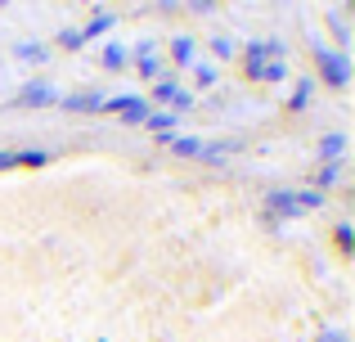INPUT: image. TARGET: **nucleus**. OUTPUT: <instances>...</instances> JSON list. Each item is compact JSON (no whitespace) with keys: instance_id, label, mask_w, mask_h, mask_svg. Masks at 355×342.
Instances as JSON below:
<instances>
[{"instance_id":"17","label":"nucleus","mask_w":355,"mask_h":342,"mask_svg":"<svg viewBox=\"0 0 355 342\" xmlns=\"http://www.w3.org/2000/svg\"><path fill=\"white\" fill-rule=\"evenodd\" d=\"M81 41H86V36H81V32H63V36H59V45H68V50H77Z\"/></svg>"},{"instance_id":"20","label":"nucleus","mask_w":355,"mask_h":342,"mask_svg":"<svg viewBox=\"0 0 355 342\" xmlns=\"http://www.w3.org/2000/svg\"><path fill=\"white\" fill-rule=\"evenodd\" d=\"M320 342H347V334H324Z\"/></svg>"},{"instance_id":"3","label":"nucleus","mask_w":355,"mask_h":342,"mask_svg":"<svg viewBox=\"0 0 355 342\" xmlns=\"http://www.w3.org/2000/svg\"><path fill=\"white\" fill-rule=\"evenodd\" d=\"M18 104H32V108H41V104H54V90H50V86H27Z\"/></svg>"},{"instance_id":"7","label":"nucleus","mask_w":355,"mask_h":342,"mask_svg":"<svg viewBox=\"0 0 355 342\" xmlns=\"http://www.w3.org/2000/svg\"><path fill=\"white\" fill-rule=\"evenodd\" d=\"M171 54H175V63H193V41H189V36H175Z\"/></svg>"},{"instance_id":"10","label":"nucleus","mask_w":355,"mask_h":342,"mask_svg":"<svg viewBox=\"0 0 355 342\" xmlns=\"http://www.w3.org/2000/svg\"><path fill=\"white\" fill-rule=\"evenodd\" d=\"M293 203L297 207H324V194L320 189H302V194H293Z\"/></svg>"},{"instance_id":"14","label":"nucleus","mask_w":355,"mask_h":342,"mask_svg":"<svg viewBox=\"0 0 355 342\" xmlns=\"http://www.w3.org/2000/svg\"><path fill=\"white\" fill-rule=\"evenodd\" d=\"M315 95V86L311 81H302V86H297V95H293V108H306V99Z\"/></svg>"},{"instance_id":"18","label":"nucleus","mask_w":355,"mask_h":342,"mask_svg":"<svg viewBox=\"0 0 355 342\" xmlns=\"http://www.w3.org/2000/svg\"><path fill=\"white\" fill-rule=\"evenodd\" d=\"M338 248H342V253H351V225H338Z\"/></svg>"},{"instance_id":"12","label":"nucleus","mask_w":355,"mask_h":342,"mask_svg":"<svg viewBox=\"0 0 355 342\" xmlns=\"http://www.w3.org/2000/svg\"><path fill=\"white\" fill-rule=\"evenodd\" d=\"M18 59H27V63H45V45H18Z\"/></svg>"},{"instance_id":"16","label":"nucleus","mask_w":355,"mask_h":342,"mask_svg":"<svg viewBox=\"0 0 355 342\" xmlns=\"http://www.w3.org/2000/svg\"><path fill=\"white\" fill-rule=\"evenodd\" d=\"M211 50H216V54H220V59H230V54H234V45H230V41H225V36H216V41H211Z\"/></svg>"},{"instance_id":"5","label":"nucleus","mask_w":355,"mask_h":342,"mask_svg":"<svg viewBox=\"0 0 355 342\" xmlns=\"http://www.w3.org/2000/svg\"><path fill=\"white\" fill-rule=\"evenodd\" d=\"M113 23H117V18L108 14V9H99V14H95V18H90V23H86V32H81V36H99V32H108V27H113Z\"/></svg>"},{"instance_id":"4","label":"nucleus","mask_w":355,"mask_h":342,"mask_svg":"<svg viewBox=\"0 0 355 342\" xmlns=\"http://www.w3.org/2000/svg\"><path fill=\"white\" fill-rule=\"evenodd\" d=\"M338 176H342V162H324V167L315 171V185H320V194L329 189V185H338Z\"/></svg>"},{"instance_id":"15","label":"nucleus","mask_w":355,"mask_h":342,"mask_svg":"<svg viewBox=\"0 0 355 342\" xmlns=\"http://www.w3.org/2000/svg\"><path fill=\"white\" fill-rule=\"evenodd\" d=\"M135 63H139L144 77H162V63H157V59H135Z\"/></svg>"},{"instance_id":"2","label":"nucleus","mask_w":355,"mask_h":342,"mask_svg":"<svg viewBox=\"0 0 355 342\" xmlns=\"http://www.w3.org/2000/svg\"><path fill=\"white\" fill-rule=\"evenodd\" d=\"M153 99H157V104H166V108H175V113H184V108L193 104V95H189V90H180L175 81H157Z\"/></svg>"},{"instance_id":"8","label":"nucleus","mask_w":355,"mask_h":342,"mask_svg":"<svg viewBox=\"0 0 355 342\" xmlns=\"http://www.w3.org/2000/svg\"><path fill=\"white\" fill-rule=\"evenodd\" d=\"M270 212H284V216H293V212H297L293 194H270Z\"/></svg>"},{"instance_id":"9","label":"nucleus","mask_w":355,"mask_h":342,"mask_svg":"<svg viewBox=\"0 0 355 342\" xmlns=\"http://www.w3.org/2000/svg\"><path fill=\"white\" fill-rule=\"evenodd\" d=\"M342 149H347V140H342V135H324V140H320V153H324V158H338Z\"/></svg>"},{"instance_id":"6","label":"nucleus","mask_w":355,"mask_h":342,"mask_svg":"<svg viewBox=\"0 0 355 342\" xmlns=\"http://www.w3.org/2000/svg\"><path fill=\"white\" fill-rule=\"evenodd\" d=\"M99 63H104V68H108V72H117V68H126V50H121V45H104V59H99Z\"/></svg>"},{"instance_id":"11","label":"nucleus","mask_w":355,"mask_h":342,"mask_svg":"<svg viewBox=\"0 0 355 342\" xmlns=\"http://www.w3.org/2000/svg\"><path fill=\"white\" fill-rule=\"evenodd\" d=\"M175 153H184V158H202V144L198 140H171Z\"/></svg>"},{"instance_id":"1","label":"nucleus","mask_w":355,"mask_h":342,"mask_svg":"<svg viewBox=\"0 0 355 342\" xmlns=\"http://www.w3.org/2000/svg\"><path fill=\"white\" fill-rule=\"evenodd\" d=\"M320 72H324V81H329V86H338V90L351 81L347 59H342V54H333V50H320Z\"/></svg>"},{"instance_id":"19","label":"nucleus","mask_w":355,"mask_h":342,"mask_svg":"<svg viewBox=\"0 0 355 342\" xmlns=\"http://www.w3.org/2000/svg\"><path fill=\"white\" fill-rule=\"evenodd\" d=\"M211 81H216V68H207V63H202V68H198V86H211Z\"/></svg>"},{"instance_id":"13","label":"nucleus","mask_w":355,"mask_h":342,"mask_svg":"<svg viewBox=\"0 0 355 342\" xmlns=\"http://www.w3.org/2000/svg\"><path fill=\"white\" fill-rule=\"evenodd\" d=\"M171 122H175L171 113H157V117H144V126H148V131H171Z\"/></svg>"}]
</instances>
